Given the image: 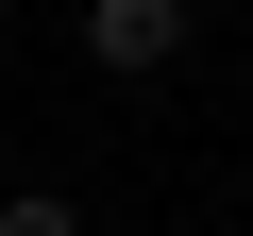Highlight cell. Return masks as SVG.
I'll use <instances>...</instances> for the list:
<instances>
[{
	"mask_svg": "<svg viewBox=\"0 0 253 236\" xmlns=\"http://www.w3.org/2000/svg\"><path fill=\"white\" fill-rule=\"evenodd\" d=\"M84 51L101 68H169L186 51V0H84Z\"/></svg>",
	"mask_w": 253,
	"mask_h": 236,
	"instance_id": "6da1fadb",
	"label": "cell"
},
{
	"mask_svg": "<svg viewBox=\"0 0 253 236\" xmlns=\"http://www.w3.org/2000/svg\"><path fill=\"white\" fill-rule=\"evenodd\" d=\"M0 236H84V202H51V186H34V202H0Z\"/></svg>",
	"mask_w": 253,
	"mask_h": 236,
	"instance_id": "7a4b0ae2",
	"label": "cell"
}]
</instances>
